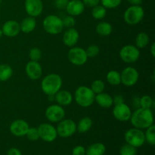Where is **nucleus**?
<instances>
[{
	"instance_id": "nucleus-1",
	"label": "nucleus",
	"mask_w": 155,
	"mask_h": 155,
	"mask_svg": "<svg viewBox=\"0 0 155 155\" xmlns=\"http://www.w3.org/2000/svg\"><path fill=\"white\" fill-rule=\"evenodd\" d=\"M133 127L140 130H145L154 124V114L151 109L139 107L132 112L130 119Z\"/></svg>"
},
{
	"instance_id": "nucleus-2",
	"label": "nucleus",
	"mask_w": 155,
	"mask_h": 155,
	"mask_svg": "<svg viewBox=\"0 0 155 155\" xmlns=\"http://www.w3.org/2000/svg\"><path fill=\"white\" fill-rule=\"evenodd\" d=\"M61 77L58 74H49L44 77L41 81V89L46 95H54L61 89Z\"/></svg>"
},
{
	"instance_id": "nucleus-3",
	"label": "nucleus",
	"mask_w": 155,
	"mask_h": 155,
	"mask_svg": "<svg viewBox=\"0 0 155 155\" xmlns=\"http://www.w3.org/2000/svg\"><path fill=\"white\" fill-rule=\"evenodd\" d=\"M95 94L86 86H79L74 92V98L77 104L82 107H89L95 102Z\"/></svg>"
},
{
	"instance_id": "nucleus-4",
	"label": "nucleus",
	"mask_w": 155,
	"mask_h": 155,
	"mask_svg": "<svg viewBox=\"0 0 155 155\" xmlns=\"http://www.w3.org/2000/svg\"><path fill=\"white\" fill-rule=\"evenodd\" d=\"M42 27L47 33L50 35H58L64 30L62 19L55 15H49L44 18Z\"/></svg>"
},
{
	"instance_id": "nucleus-5",
	"label": "nucleus",
	"mask_w": 155,
	"mask_h": 155,
	"mask_svg": "<svg viewBox=\"0 0 155 155\" xmlns=\"http://www.w3.org/2000/svg\"><path fill=\"white\" fill-rule=\"evenodd\" d=\"M145 11L141 5H130L124 12V19L127 24L137 25L143 20Z\"/></svg>"
},
{
	"instance_id": "nucleus-6",
	"label": "nucleus",
	"mask_w": 155,
	"mask_h": 155,
	"mask_svg": "<svg viewBox=\"0 0 155 155\" xmlns=\"http://www.w3.org/2000/svg\"><path fill=\"white\" fill-rule=\"evenodd\" d=\"M124 139L127 144L133 145L136 148L142 146L145 142L143 130L135 127L127 130L124 134Z\"/></svg>"
},
{
	"instance_id": "nucleus-7",
	"label": "nucleus",
	"mask_w": 155,
	"mask_h": 155,
	"mask_svg": "<svg viewBox=\"0 0 155 155\" xmlns=\"http://www.w3.org/2000/svg\"><path fill=\"white\" fill-rule=\"evenodd\" d=\"M119 55L124 63L133 64L139 59L140 50L135 45H126L121 48Z\"/></svg>"
},
{
	"instance_id": "nucleus-8",
	"label": "nucleus",
	"mask_w": 155,
	"mask_h": 155,
	"mask_svg": "<svg viewBox=\"0 0 155 155\" xmlns=\"http://www.w3.org/2000/svg\"><path fill=\"white\" fill-rule=\"evenodd\" d=\"M68 58L75 66H83L87 62L88 58L86 50L80 47H71L68 53Z\"/></svg>"
},
{
	"instance_id": "nucleus-9",
	"label": "nucleus",
	"mask_w": 155,
	"mask_h": 155,
	"mask_svg": "<svg viewBox=\"0 0 155 155\" xmlns=\"http://www.w3.org/2000/svg\"><path fill=\"white\" fill-rule=\"evenodd\" d=\"M58 136L61 138H69L77 132V124L73 120L64 119L58 123L56 127Z\"/></svg>"
},
{
	"instance_id": "nucleus-10",
	"label": "nucleus",
	"mask_w": 155,
	"mask_h": 155,
	"mask_svg": "<svg viewBox=\"0 0 155 155\" xmlns=\"http://www.w3.org/2000/svg\"><path fill=\"white\" fill-rule=\"evenodd\" d=\"M120 77L122 84L127 87H131L139 81V71L133 67H127L120 73Z\"/></svg>"
},
{
	"instance_id": "nucleus-11",
	"label": "nucleus",
	"mask_w": 155,
	"mask_h": 155,
	"mask_svg": "<svg viewBox=\"0 0 155 155\" xmlns=\"http://www.w3.org/2000/svg\"><path fill=\"white\" fill-rule=\"evenodd\" d=\"M45 115L49 122L58 123L64 118L65 110L62 106L58 104H53L47 107Z\"/></svg>"
},
{
	"instance_id": "nucleus-12",
	"label": "nucleus",
	"mask_w": 155,
	"mask_h": 155,
	"mask_svg": "<svg viewBox=\"0 0 155 155\" xmlns=\"http://www.w3.org/2000/svg\"><path fill=\"white\" fill-rule=\"evenodd\" d=\"M39 139L46 142H52L57 139L58 133L56 127L50 124L43 123L37 127Z\"/></svg>"
},
{
	"instance_id": "nucleus-13",
	"label": "nucleus",
	"mask_w": 155,
	"mask_h": 155,
	"mask_svg": "<svg viewBox=\"0 0 155 155\" xmlns=\"http://www.w3.org/2000/svg\"><path fill=\"white\" fill-rule=\"evenodd\" d=\"M113 116L116 120L120 122H127L130 120L132 115V110L128 104L125 102L121 104H114L112 110Z\"/></svg>"
},
{
	"instance_id": "nucleus-14",
	"label": "nucleus",
	"mask_w": 155,
	"mask_h": 155,
	"mask_svg": "<svg viewBox=\"0 0 155 155\" xmlns=\"http://www.w3.org/2000/svg\"><path fill=\"white\" fill-rule=\"evenodd\" d=\"M24 9L28 16L36 18L43 12V3L42 0H25Z\"/></svg>"
},
{
	"instance_id": "nucleus-15",
	"label": "nucleus",
	"mask_w": 155,
	"mask_h": 155,
	"mask_svg": "<svg viewBox=\"0 0 155 155\" xmlns=\"http://www.w3.org/2000/svg\"><path fill=\"white\" fill-rule=\"evenodd\" d=\"M30 128V125L28 123L24 120L18 119L11 124L9 127V130L13 136L17 137H22L25 136Z\"/></svg>"
},
{
	"instance_id": "nucleus-16",
	"label": "nucleus",
	"mask_w": 155,
	"mask_h": 155,
	"mask_svg": "<svg viewBox=\"0 0 155 155\" xmlns=\"http://www.w3.org/2000/svg\"><path fill=\"white\" fill-rule=\"evenodd\" d=\"M25 73L27 77L32 80H37L42 75V68L39 61H30L25 66Z\"/></svg>"
},
{
	"instance_id": "nucleus-17",
	"label": "nucleus",
	"mask_w": 155,
	"mask_h": 155,
	"mask_svg": "<svg viewBox=\"0 0 155 155\" xmlns=\"http://www.w3.org/2000/svg\"><path fill=\"white\" fill-rule=\"evenodd\" d=\"M1 29L2 30L3 35L9 38L15 37L21 32L20 24L15 20H9L5 21Z\"/></svg>"
},
{
	"instance_id": "nucleus-18",
	"label": "nucleus",
	"mask_w": 155,
	"mask_h": 155,
	"mask_svg": "<svg viewBox=\"0 0 155 155\" xmlns=\"http://www.w3.org/2000/svg\"><path fill=\"white\" fill-rule=\"evenodd\" d=\"M79 39H80V33L74 27L67 28L62 36L63 43L69 48L75 46L78 42Z\"/></svg>"
},
{
	"instance_id": "nucleus-19",
	"label": "nucleus",
	"mask_w": 155,
	"mask_h": 155,
	"mask_svg": "<svg viewBox=\"0 0 155 155\" xmlns=\"http://www.w3.org/2000/svg\"><path fill=\"white\" fill-rule=\"evenodd\" d=\"M85 7L82 0H70L65 9L69 15L77 17L83 13Z\"/></svg>"
},
{
	"instance_id": "nucleus-20",
	"label": "nucleus",
	"mask_w": 155,
	"mask_h": 155,
	"mask_svg": "<svg viewBox=\"0 0 155 155\" xmlns=\"http://www.w3.org/2000/svg\"><path fill=\"white\" fill-rule=\"evenodd\" d=\"M73 100H74V96L68 90L60 89L54 95V101L56 102V104H59L62 107L70 105L72 103Z\"/></svg>"
},
{
	"instance_id": "nucleus-21",
	"label": "nucleus",
	"mask_w": 155,
	"mask_h": 155,
	"mask_svg": "<svg viewBox=\"0 0 155 155\" xmlns=\"http://www.w3.org/2000/svg\"><path fill=\"white\" fill-rule=\"evenodd\" d=\"M95 101L103 108H109L114 104L113 97L110 94L105 93L104 92L95 95Z\"/></svg>"
},
{
	"instance_id": "nucleus-22",
	"label": "nucleus",
	"mask_w": 155,
	"mask_h": 155,
	"mask_svg": "<svg viewBox=\"0 0 155 155\" xmlns=\"http://www.w3.org/2000/svg\"><path fill=\"white\" fill-rule=\"evenodd\" d=\"M20 24L21 32L24 33H30L36 29V18L28 16L24 18Z\"/></svg>"
},
{
	"instance_id": "nucleus-23",
	"label": "nucleus",
	"mask_w": 155,
	"mask_h": 155,
	"mask_svg": "<svg viewBox=\"0 0 155 155\" xmlns=\"http://www.w3.org/2000/svg\"><path fill=\"white\" fill-rule=\"evenodd\" d=\"M95 31L97 34L99 35L100 36H108L113 32V27L111 24L107 21H101L97 24L95 27Z\"/></svg>"
},
{
	"instance_id": "nucleus-24",
	"label": "nucleus",
	"mask_w": 155,
	"mask_h": 155,
	"mask_svg": "<svg viewBox=\"0 0 155 155\" xmlns=\"http://www.w3.org/2000/svg\"><path fill=\"white\" fill-rule=\"evenodd\" d=\"M106 147L101 142H96L89 145L86 149V155H104Z\"/></svg>"
},
{
	"instance_id": "nucleus-25",
	"label": "nucleus",
	"mask_w": 155,
	"mask_h": 155,
	"mask_svg": "<svg viewBox=\"0 0 155 155\" xmlns=\"http://www.w3.org/2000/svg\"><path fill=\"white\" fill-rule=\"evenodd\" d=\"M92 120L89 117L81 118L77 125V131L80 133H86L90 130L92 127Z\"/></svg>"
},
{
	"instance_id": "nucleus-26",
	"label": "nucleus",
	"mask_w": 155,
	"mask_h": 155,
	"mask_svg": "<svg viewBox=\"0 0 155 155\" xmlns=\"http://www.w3.org/2000/svg\"><path fill=\"white\" fill-rule=\"evenodd\" d=\"M150 42V37L148 34L145 32H140L138 33L135 40V45L139 49L145 48L148 46Z\"/></svg>"
},
{
	"instance_id": "nucleus-27",
	"label": "nucleus",
	"mask_w": 155,
	"mask_h": 155,
	"mask_svg": "<svg viewBox=\"0 0 155 155\" xmlns=\"http://www.w3.org/2000/svg\"><path fill=\"white\" fill-rule=\"evenodd\" d=\"M13 75V69L7 64H0V82L8 80Z\"/></svg>"
},
{
	"instance_id": "nucleus-28",
	"label": "nucleus",
	"mask_w": 155,
	"mask_h": 155,
	"mask_svg": "<svg viewBox=\"0 0 155 155\" xmlns=\"http://www.w3.org/2000/svg\"><path fill=\"white\" fill-rule=\"evenodd\" d=\"M106 80L107 83L111 86H119L120 84H121L120 73L115 70L110 71L106 75Z\"/></svg>"
},
{
	"instance_id": "nucleus-29",
	"label": "nucleus",
	"mask_w": 155,
	"mask_h": 155,
	"mask_svg": "<svg viewBox=\"0 0 155 155\" xmlns=\"http://www.w3.org/2000/svg\"><path fill=\"white\" fill-rule=\"evenodd\" d=\"M92 16L95 20H101L105 18L107 15V9L101 5H98L95 7L92 8Z\"/></svg>"
},
{
	"instance_id": "nucleus-30",
	"label": "nucleus",
	"mask_w": 155,
	"mask_h": 155,
	"mask_svg": "<svg viewBox=\"0 0 155 155\" xmlns=\"http://www.w3.org/2000/svg\"><path fill=\"white\" fill-rule=\"evenodd\" d=\"M145 130H146L145 132H144L145 142H148L149 145L154 146L155 145V126L153 124L152 126Z\"/></svg>"
},
{
	"instance_id": "nucleus-31",
	"label": "nucleus",
	"mask_w": 155,
	"mask_h": 155,
	"mask_svg": "<svg viewBox=\"0 0 155 155\" xmlns=\"http://www.w3.org/2000/svg\"><path fill=\"white\" fill-rule=\"evenodd\" d=\"M90 89L95 95H97L104 92L105 89V84L101 80H95L91 83Z\"/></svg>"
},
{
	"instance_id": "nucleus-32",
	"label": "nucleus",
	"mask_w": 155,
	"mask_h": 155,
	"mask_svg": "<svg viewBox=\"0 0 155 155\" xmlns=\"http://www.w3.org/2000/svg\"><path fill=\"white\" fill-rule=\"evenodd\" d=\"M140 107L142 108L151 109L154 105V101L150 95H143L140 97Z\"/></svg>"
},
{
	"instance_id": "nucleus-33",
	"label": "nucleus",
	"mask_w": 155,
	"mask_h": 155,
	"mask_svg": "<svg viewBox=\"0 0 155 155\" xmlns=\"http://www.w3.org/2000/svg\"><path fill=\"white\" fill-rule=\"evenodd\" d=\"M137 148L129 144H125L120 149V155H136Z\"/></svg>"
},
{
	"instance_id": "nucleus-34",
	"label": "nucleus",
	"mask_w": 155,
	"mask_h": 155,
	"mask_svg": "<svg viewBox=\"0 0 155 155\" xmlns=\"http://www.w3.org/2000/svg\"><path fill=\"white\" fill-rule=\"evenodd\" d=\"M122 2V0H100V3L106 9H113L117 8Z\"/></svg>"
},
{
	"instance_id": "nucleus-35",
	"label": "nucleus",
	"mask_w": 155,
	"mask_h": 155,
	"mask_svg": "<svg viewBox=\"0 0 155 155\" xmlns=\"http://www.w3.org/2000/svg\"><path fill=\"white\" fill-rule=\"evenodd\" d=\"M29 58L30 61H39L42 58V51L39 48H32L29 51Z\"/></svg>"
},
{
	"instance_id": "nucleus-36",
	"label": "nucleus",
	"mask_w": 155,
	"mask_h": 155,
	"mask_svg": "<svg viewBox=\"0 0 155 155\" xmlns=\"http://www.w3.org/2000/svg\"><path fill=\"white\" fill-rule=\"evenodd\" d=\"M27 139L30 141H37L39 139V131H38L37 128H34V127H30L27 131V134H26Z\"/></svg>"
},
{
	"instance_id": "nucleus-37",
	"label": "nucleus",
	"mask_w": 155,
	"mask_h": 155,
	"mask_svg": "<svg viewBox=\"0 0 155 155\" xmlns=\"http://www.w3.org/2000/svg\"><path fill=\"white\" fill-rule=\"evenodd\" d=\"M86 52L87 54L88 58H95L99 54L100 52V48L98 45H90L89 46H88V48H86Z\"/></svg>"
},
{
	"instance_id": "nucleus-38",
	"label": "nucleus",
	"mask_w": 155,
	"mask_h": 155,
	"mask_svg": "<svg viewBox=\"0 0 155 155\" xmlns=\"http://www.w3.org/2000/svg\"><path fill=\"white\" fill-rule=\"evenodd\" d=\"M62 19V23H63L64 27H66V28H71V27H74L75 26L76 24V20L75 18L71 15H67L64 18H61Z\"/></svg>"
},
{
	"instance_id": "nucleus-39",
	"label": "nucleus",
	"mask_w": 155,
	"mask_h": 155,
	"mask_svg": "<svg viewBox=\"0 0 155 155\" xmlns=\"http://www.w3.org/2000/svg\"><path fill=\"white\" fill-rule=\"evenodd\" d=\"M72 155H86V148L82 145H77L73 148Z\"/></svg>"
},
{
	"instance_id": "nucleus-40",
	"label": "nucleus",
	"mask_w": 155,
	"mask_h": 155,
	"mask_svg": "<svg viewBox=\"0 0 155 155\" xmlns=\"http://www.w3.org/2000/svg\"><path fill=\"white\" fill-rule=\"evenodd\" d=\"M70 0H54V4L57 8L64 9Z\"/></svg>"
},
{
	"instance_id": "nucleus-41",
	"label": "nucleus",
	"mask_w": 155,
	"mask_h": 155,
	"mask_svg": "<svg viewBox=\"0 0 155 155\" xmlns=\"http://www.w3.org/2000/svg\"><path fill=\"white\" fill-rule=\"evenodd\" d=\"M85 6L93 8L100 4V0H82Z\"/></svg>"
},
{
	"instance_id": "nucleus-42",
	"label": "nucleus",
	"mask_w": 155,
	"mask_h": 155,
	"mask_svg": "<svg viewBox=\"0 0 155 155\" xmlns=\"http://www.w3.org/2000/svg\"><path fill=\"white\" fill-rule=\"evenodd\" d=\"M113 102L114 104H121V103L124 102V98L123 95H115L113 97Z\"/></svg>"
},
{
	"instance_id": "nucleus-43",
	"label": "nucleus",
	"mask_w": 155,
	"mask_h": 155,
	"mask_svg": "<svg viewBox=\"0 0 155 155\" xmlns=\"http://www.w3.org/2000/svg\"><path fill=\"white\" fill-rule=\"evenodd\" d=\"M7 155H22V153L18 148H12L8 151Z\"/></svg>"
},
{
	"instance_id": "nucleus-44",
	"label": "nucleus",
	"mask_w": 155,
	"mask_h": 155,
	"mask_svg": "<svg viewBox=\"0 0 155 155\" xmlns=\"http://www.w3.org/2000/svg\"><path fill=\"white\" fill-rule=\"evenodd\" d=\"M139 97H135L133 99V105L136 109L140 107V100H139Z\"/></svg>"
},
{
	"instance_id": "nucleus-45",
	"label": "nucleus",
	"mask_w": 155,
	"mask_h": 155,
	"mask_svg": "<svg viewBox=\"0 0 155 155\" xmlns=\"http://www.w3.org/2000/svg\"><path fill=\"white\" fill-rule=\"evenodd\" d=\"M131 5H141L143 0H127Z\"/></svg>"
},
{
	"instance_id": "nucleus-46",
	"label": "nucleus",
	"mask_w": 155,
	"mask_h": 155,
	"mask_svg": "<svg viewBox=\"0 0 155 155\" xmlns=\"http://www.w3.org/2000/svg\"><path fill=\"white\" fill-rule=\"evenodd\" d=\"M150 51H151V54L152 55V57H155V43L153 42L151 45V48H150Z\"/></svg>"
},
{
	"instance_id": "nucleus-47",
	"label": "nucleus",
	"mask_w": 155,
	"mask_h": 155,
	"mask_svg": "<svg viewBox=\"0 0 155 155\" xmlns=\"http://www.w3.org/2000/svg\"><path fill=\"white\" fill-rule=\"evenodd\" d=\"M3 36V33H2V29L0 28V38L2 37Z\"/></svg>"
},
{
	"instance_id": "nucleus-48",
	"label": "nucleus",
	"mask_w": 155,
	"mask_h": 155,
	"mask_svg": "<svg viewBox=\"0 0 155 155\" xmlns=\"http://www.w3.org/2000/svg\"><path fill=\"white\" fill-rule=\"evenodd\" d=\"M0 17H1V12H0Z\"/></svg>"
},
{
	"instance_id": "nucleus-49",
	"label": "nucleus",
	"mask_w": 155,
	"mask_h": 155,
	"mask_svg": "<svg viewBox=\"0 0 155 155\" xmlns=\"http://www.w3.org/2000/svg\"><path fill=\"white\" fill-rule=\"evenodd\" d=\"M2 2V0H0V2Z\"/></svg>"
},
{
	"instance_id": "nucleus-50",
	"label": "nucleus",
	"mask_w": 155,
	"mask_h": 155,
	"mask_svg": "<svg viewBox=\"0 0 155 155\" xmlns=\"http://www.w3.org/2000/svg\"><path fill=\"white\" fill-rule=\"evenodd\" d=\"M67 155H69V154H67Z\"/></svg>"
}]
</instances>
